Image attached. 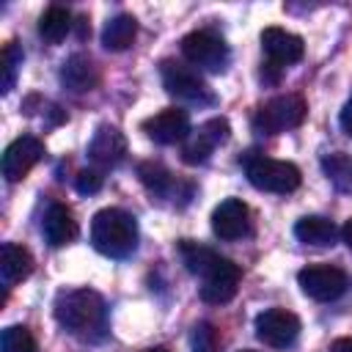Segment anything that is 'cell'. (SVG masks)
<instances>
[{"instance_id":"1","label":"cell","mask_w":352,"mask_h":352,"mask_svg":"<svg viewBox=\"0 0 352 352\" xmlns=\"http://www.w3.org/2000/svg\"><path fill=\"white\" fill-rule=\"evenodd\" d=\"M55 319L60 327L80 338L102 336L104 330V300L94 289H74L63 292L55 300Z\"/></svg>"},{"instance_id":"2","label":"cell","mask_w":352,"mask_h":352,"mask_svg":"<svg viewBox=\"0 0 352 352\" xmlns=\"http://www.w3.org/2000/svg\"><path fill=\"white\" fill-rule=\"evenodd\" d=\"M91 242L102 256L126 258L138 248V220L116 206L99 209L91 220Z\"/></svg>"},{"instance_id":"3","label":"cell","mask_w":352,"mask_h":352,"mask_svg":"<svg viewBox=\"0 0 352 352\" xmlns=\"http://www.w3.org/2000/svg\"><path fill=\"white\" fill-rule=\"evenodd\" d=\"M242 168L248 173V182L256 187V190H264V192H294L302 182V173L294 162H286V160H275V157H267L261 151H248L242 160Z\"/></svg>"},{"instance_id":"4","label":"cell","mask_w":352,"mask_h":352,"mask_svg":"<svg viewBox=\"0 0 352 352\" xmlns=\"http://www.w3.org/2000/svg\"><path fill=\"white\" fill-rule=\"evenodd\" d=\"M305 116H308V104L300 94H280L256 110L253 126L264 135H280L286 129L300 126L305 121Z\"/></svg>"},{"instance_id":"5","label":"cell","mask_w":352,"mask_h":352,"mask_svg":"<svg viewBox=\"0 0 352 352\" xmlns=\"http://www.w3.org/2000/svg\"><path fill=\"white\" fill-rule=\"evenodd\" d=\"M182 55L190 66L206 69V72H223L231 60L228 44L212 33V30H192L182 38Z\"/></svg>"},{"instance_id":"6","label":"cell","mask_w":352,"mask_h":352,"mask_svg":"<svg viewBox=\"0 0 352 352\" xmlns=\"http://www.w3.org/2000/svg\"><path fill=\"white\" fill-rule=\"evenodd\" d=\"M297 283L311 300L333 302L346 292L349 278H346L344 270H338L333 264H308V267H302L297 272Z\"/></svg>"},{"instance_id":"7","label":"cell","mask_w":352,"mask_h":352,"mask_svg":"<svg viewBox=\"0 0 352 352\" xmlns=\"http://www.w3.org/2000/svg\"><path fill=\"white\" fill-rule=\"evenodd\" d=\"M160 74H162V85L170 96L184 99V102H198V104L212 102L209 85L204 82V77L195 69H190L179 60H162Z\"/></svg>"},{"instance_id":"8","label":"cell","mask_w":352,"mask_h":352,"mask_svg":"<svg viewBox=\"0 0 352 352\" xmlns=\"http://www.w3.org/2000/svg\"><path fill=\"white\" fill-rule=\"evenodd\" d=\"M256 336L275 349H286L300 336V319L297 314L286 308H267L256 316Z\"/></svg>"},{"instance_id":"9","label":"cell","mask_w":352,"mask_h":352,"mask_svg":"<svg viewBox=\"0 0 352 352\" xmlns=\"http://www.w3.org/2000/svg\"><path fill=\"white\" fill-rule=\"evenodd\" d=\"M228 135H231V126H228L226 118H209V121H204V124H201L195 132H190V138L184 140V146H182V160H184L187 165H201V162H206L209 154H212L220 143L228 140Z\"/></svg>"},{"instance_id":"10","label":"cell","mask_w":352,"mask_h":352,"mask_svg":"<svg viewBox=\"0 0 352 352\" xmlns=\"http://www.w3.org/2000/svg\"><path fill=\"white\" fill-rule=\"evenodd\" d=\"M41 157H44V143L33 135H22L6 146L3 160H0V170L6 176V182H22Z\"/></svg>"},{"instance_id":"11","label":"cell","mask_w":352,"mask_h":352,"mask_svg":"<svg viewBox=\"0 0 352 352\" xmlns=\"http://www.w3.org/2000/svg\"><path fill=\"white\" fill-rule=\"evenodd\" d=\"M143 132L160 143V146H173V143H184L190 138V116L187 110L182 107H165L160 113H154L151 118H146L143 124Z\"/></svg>"},{"instance_id":"12","label":"cell","mask_w":352,"mask_h":352,"mask_svg":"<svg viewBox=\"0 0 352 352\" xmlns=\"http://www.w3.org/2000/svg\"><path fill=\"white\" fill-rule=\"evenodd\" d=\"M239 267L231 261V258H217L214 267L204 275V283H201V300L204 302H212V305H223L228 302L236 289H239Z\"/></svg>"},{"instance_id":"13","label":"cell","mask_w":352,"mask_h":352,"mask_svg":"<svg viewBox=\"0 0 352 352\" xmlns=\"http://www.w3.org/2000/svg\"><path fill=\"white\" fill-rule=\"evenodd\" d=\"M261 50L270 60V66L275 69H283V66H292L302 58L305 52V44L297 33L292 30H283V28H264L261 30Z\"/></svg>"},{"instance_id":"14","label":"cell","mask_w":352,"mask_h":352,"mask_svg":"<svg viewBox=\"0 0 352 352\" xmlns=\"http://www.w3.org/2000/svg\"><path fill=\"white\" fill-rule=\"evenodd\" d=\"M212 231L214 236L231 242V239H239L250 231V209L245 201L239 198H226L214 206L212 212Z\"/></svg>"},{"instance_id":"15","label":"cell","mask_w":352,"mask_h":352,"mask_svg":"<svg viewBox=\"0 0 352 352\" xmlns=\"http://www.w3.org/2000/svg\"><path fill=\"white\" fill-rule=\"evenodd\" d=\"M126 154V138L116 126H99L88 143V157L99 168H116Z\"/></svg>"},{"instance_id":"16","label":"cell","mask_w":352,"mask_h":352,"mask_svg":"<svg viewBox=\"0 0 352 352\" xmlns=\"http://www.w3.org/2000/svg\"><path fill=\"white\" fill-rule=\"evenodd\" d=\"M41 231H44V239L50 248H63L69 245L74 236H77V220H74V212L66 206V204H52L44 214V223H41Z\"/></svg>"},{"instance_id":"17","label":"cell","mask_w":352,"mask_h":352,"mask_svg":"<svg viewBox=\"0 0 352 352\" xmlns=\"http://www.w3.org/2000/svg\"><path fill=\"white\" fill-rule=\"evenodd\" d=\"M60 82L74 94H85L99 82V72H96V66H94V60L88 55L74 52L60 66Z\"/></svg>"},{"instance_id":"18","label":"cell","mask_w":352,"mask_h":352,"mask_svg":"<svg viewBox=\"0 0 352 352\" xmlns=\"http://www.w3.org/2000/svg\"><path fill=\"white\" fill-rule=\"evenodd\" d=\"M33 272V256L28 248L16 245V242H6L0 248V278L6 286H14L19 280H25Z\"/></svg>"},{"instance_id":"19","label":"cell","mask_w":352,"mask_h":352,"mask_svg":"<svg viewBox=\"0 0 352 352\" xmlns=\"http://www.w3.org/2000/svg\"><path fill=\"white\" fill-rule=\"evenodd\" d=\"M135 36H138V19L132 14H116L102 28V44L113 52H121V50L132 47Z\"/></svg>"},{"instance_id":"20","label":"cell","mask_w":352,"mask_h":352,"mask_svg":"<svg viewBox=\"0 0 352 352\" xmlns=\"http://www.w3.org/2000/svg\"><path fill=\"white\" fill-rule=\"evenodd\" d=\"M294 236L305 245H316V248H324V245H333L336 236H338V228L333 226V220L327 217H319V214H305L297 220L294 226Z\"/></svg>"},{"instance_id":"21","label":"cell","mask_w":352,"mask_h":352,"mask_svg":"<svg viewBox=\"0 0 352 352\" xmlns=\"http://www.w3.org/2000/svg\"><path fill=\"white\" fill-rule=\"evenodd\" d=\"M69 30H72V14L63 6H50L38 16V36L50 44H58L60 38H66Z\"/></svg>"},{"instance_id":"22","label":"cell","mask_w":352,"mask_h":352,"mask_svg":"<svg viewBox=\"0 0 352 352\" xmlns=\"http://www.w3.org/2000/svg\"><path fill=\"white\" fill-rule=\"evenodd\" d=\"M138 176H140V182L146 184V190L148 192H154V195H170L173 192V184H176V179H173V173L162 165V162H140L138 165Z\"/></svg>"},{"instance_id":"23","label":"cell","mask_w":352,"mask_h":352,"mask_svg":"<svg viewBox=\"0 0 352 352\" xmlns=\"http://www.w3.org/2000/svg\"><path fill=\"white\" fill-rule=\"evenodd\" d=\"M322 170H324V176L333 182L336 190L352 192V157H349V154L336 151V154L322 157Z\"/></svg>"},{"instance_id":"24","label":"cell","mask_w":352,"mask_h":352,"mask_svg":"<svg viewBox=\"0 0 352 352\" xmlns=\"http://www.w3.org/2000/svg\"><path fill=\"white\" fill-rule=\"evenodd\" d=\"M179 253H182L187 270L195 272V275H201V278H204V275L214 267V261L220 258V253H214L212 248H204V245L190 242V239H182V242H179Z\"/></svg>"},{"instance_id":"25","label":"cell","mask_w":352,"mask_h":352,"mask_svg":"<svg viewBox=\"0 0 352 352\" xmlns=\"http://www.w3.org/2000/svg\"><path fill=\"white\" fill-rule=\"evenodd\" d=\"M0 352H36V338L25 324H11L0 336Z\"/></svg>"},{"instance_id":"26","label":"cell","mask_w":352,"mask_h":352,"mask_svg":"<svg viewBox=\"0 0 352 352\" xmlns=\"http://www.w3.org/2000/svg\"><path fill=\"white\" fill-rule=\"evenodd\" d=\"M192 352H220V333L212 322H198L190 336Z\"/></svg>"},{"instance_id":"27","label":"cell","mask_w":352,"mask_h":352,"mask_svg":"<svg viewBox=\"0 0 352 352\" xmlns=\"http://www.w3.org/2000/svg\"><path fill=\"white\" fill-rule=\"evenodd\" d=\"M19 63H22V50H19L14 41H8V44L3 47V82H0V91H3V94H8V91L14 88Z\"/></svg>"},{"instance_id":"28","label":"cell","mask_w":352,"mask_h":352,"mask_svg":"<svg viewBox=\"0 0 352 352\" xmlns=\"http://www.w3.org/2000/svg\"><path fill=\"white\" fill-rule=\"evenodd\" d=\"M102 182H104V176H102V170H96V168H85V170H80L77 179H74V184H77V190H80L82 195L99 192V190H102Z\"/></svg>"},{"instance_id":"29","label":"cell","mask_w":352,"mask_h":352,"mask_svg":"<svg viewBox=\"0 0 352 352\" xmlns=\"http://www.w3.org/2000/svg\"><path fill=\"white\" fill-rule=\"evenodd\" d=\"M338 121H341V129L352 138V96L346 99V104L341 107V116H338Z\"/></svg>"},{"instance_id":"30","label":"cell","mask_w":352,"mask_h":352,"mask_svg":"<svg viewBox=\"0 0 352 352\" xmlns=\"http://www.w3.org/2000/svg\"><path fill=\"white\" fill-rule=\"evenodd\" d=\"M330 352H352V336L336 338V341L330 344Z\"/></svg>"},{"instance_id":"31","label":"cell","mask_w":352,"mask_h":352,"mask_svg":"<svg viewBox=\"0 0 352 352\" xmlns=\"http://www.w3.org/2000/svg\"><path fill=\"white\" fill-rule=\"evenodd\" d=\"M341 236H344V242L352 248V217L344 223V228H341Z\"/></svg>"},{"instance_id":"32","label":"cell","mask_w":352,"mask_h":352,"mask_svg":"<svg viewBox=\"0 0 352 352\" xmlns=\"http://www.w3.org/2000/svg\"><path fill=\"white\" fill-rule=\"evenodd\" d=\"M146 352H168L165 346H154V349H146Z\"/></svg>"},{"instance_id":"33","label":"cell","mask_w":352,"mask_h":352,"mask_svg":"<svg viewBox=\"0 0 352 352\" xmlns=\"http://www.w3.org/2000/svg\"><path fill=\"white\" fill-rule=\"evenodd\" d=\"M242 352H256V349H242Z\"/></svg>"}]
</instances>
